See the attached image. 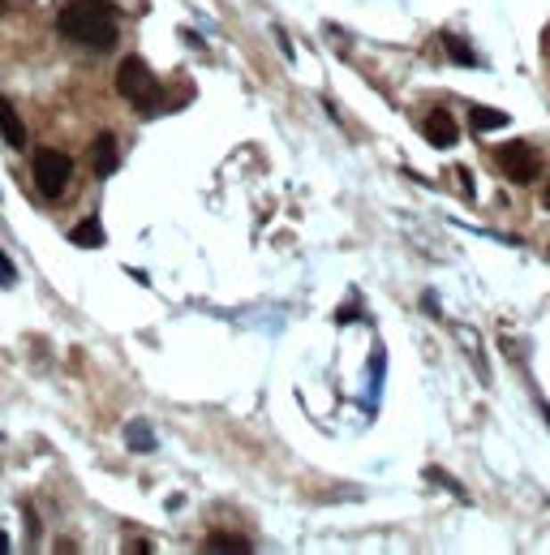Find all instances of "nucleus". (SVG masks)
<instances>
[{"label":"nucleus","mask_w":550,"mask_h":555,"mask_svg":"<svg viewBox=\"0 0 550 555\" xmlns=\"http://www.w3.org/2000/svg\"><path fill=\"white\" fill-rule=\"evenodd\" d=\"M70 237L82 245V250H95V245H103V224H99V220H82Z\"/></svg>","instance_id":"10"},{"label":"nucleus","mask_w":550,"mask_h":555,"mask_svg":"<svg viewBox=\"0 0 550 555\" xmlns=\"http://www.w3.org/2000/svg\"><path fill=\"white\" fill-rule=\"evenodd\" d=\"M495 164H499V172L512 186H529V181L538 177V155H533V146L521 143V138L503 143L499 151H495Z\"/></svg>","instance_id":"4"},{"label":"nucleus","mask_w":550,"mask_h":555,"mask_svg":"<svg viewBox=\"0 0 550 555\" xmlns=\"http://www.w3.org/2000/svg\"><path fill=\"white\" fill-rule=\"evenodd\" d=\"M207 551H216V555H245V551H254L245 538H237V534H211L207 538Z\"/></svg>","instance_id":"9"},{"label":"nucleus","mask_w":550,"mask_h":555,"mask_svg":"<svg viewBox=\"0 0 550 555\" xmlns=\"http://www.w3.org/2000/svg\"><path fill=\"white\" fill-rule=\"evenodd\" d=\"M443 48H447V56H452L456 65H469V70L478 65V56H473V48H469L464 39H456V35H443Z\"/></svg>","instance_id":"11"},{"label":"nucleus","mask_w":550,"mask_h":555,"mask_svg":"<svg viewBox=\"0 0 550 555\" xmlns=\"http://www.w3.org/2000/svg\"><path fill=\"white\" fill-rule=\"evenodd\" d=\"M117 91L134 108L143 104L146 112L155 108V99H160V78L151 73V65L146 61H138V56H129V61H120V70H117Z\"/></svg>","instance_id":"2"},{"label":"nucleus","mask_w":550,"mask_h":555,"mask_svg":"<svg viewBox=\"0 0 550 555\" xmlns=\"http://www.w3.org/2000/svg\"><path fill=\"white\" fill-rule=\"evenodd\" d=\"M56 26H61L65 39L82 44V48L108 52L117 44V9L103 4V0H65Z\"/></svg>","instance_id":"1"},{"label":"nucleus","mask_w":550,"mask_h":555,"mask_svg":"<svg viewBox=\"0 0 550 555\" xmlns=\"http://www.w3.org/2000/svg\"><path fill=\"white\" fill-rule=\"evenodd\" d=\"M422 129H426V143L439 146V151H447V146L460 143V129H456V121H452V112H447V108H434Z\"/></svg>","instance_id":"5"},{"label":"nucleus","mask_w":550,"mask_h":555,"mask_svg":"<svg viewBox=\"0 0 550 555\" xmlns=\"http://www.w3.org/2000/svg\"><path fill=\"white\" fill-rule=\"evenodd\" d=\"M546 207H550V186H546Z\"/></svg>","instance_id":"14"},{"label":"nucleus","mask_w":550,"mask_h":555,"mask_svg":"<svg viewBox=\"0 0 550 555\" xmlns=\"http://www.w3.org/2000/svg\"><path fill=\"white\" fill-rule=\"evenodd\" d=\"M70 155L65 151H56V146H44V151H35V160H30V172H35V190L44 194V198H61L65 186H70Z\"/></svg>","instance_id":"3"},{"label":"nucleus","mask_w":550,"mask_h":555,"mask_svg":"<svg viewBox=\"0 0 550 555\" xmlns=\"http://www.w3.org/2000/svg\"><path fill=\"white\" fill-rule=\"evenodd\" d=\"M125 439H129V448H138V452H151V448H155V439H151V431H146L143 422H129V427H125Z\"/></svg>","instance_id":"12"},{"label":"nucleus","mask_w":550,"mask_h":555,"mask_svg":"<svg viewBox=\"0 0 550 555\" xmlns=\"http://www.w3.org/2000/svg\"><path fill=\"white\" fill-rule=\"evenodd\" d=\"M91 155H95V172H99V177L117 172V138H112V134H99Z\"/></svg>","instance_id":"7"},{"label":"nucleus","mask_w":550,"mask_h":555,"mask_svg":"<svg viewBox=\"0 0 550 555\" xmlns=\"http://www.w3.org/2000/svg\"><path fill=\"white\" fill-rule=\"evenodd\" d=\"M0 134H4V143L13 146V151L26 146V125L18 117V108H13V99H4V95H0Z\"/></svg>","instance_id":"6"},{"label":"nucleus","mask_w":550,"mask_h":555,"mask_svg":"<svg viewBox=\"0 0 550 555\" xmlns=\"http://www.w3.org/2000/svg\"><path fill=\"white\" fill-rule=\"evenodd\" d=\"M13 280H18V276H13V263L0 254V289H13Z\"/></svg>","instance_id":"13"},{"label":"nucleus","mask_w":550,"mask_h":555,"mask_svg":"<svg viewBox=\"0 0 550 555\" xmlns=\"http://www.w3.org/2000/svg\"><path fill=\"white\" fill-rule=\"evenodd\" d=\"M469 125H473L478 134H486V129H503V125H507V112H499V108H481V104H473V108H469Z\"/></svg>","instance_id":"8"}]
</instances>
